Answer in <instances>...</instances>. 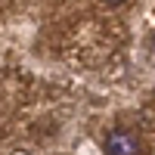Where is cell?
<instances>
[{
	"label": "cell",
	"mask_w": 155,
	"mask_h": 155,
	"mask_svg": "<svg viewBox=\"0 0 155 155\" xmlns=\"http://www.w3.org/2000/svg\"><path fill=\"white\" fill-rule=\"evenodd\" d=\"M106 3H112V6H118V3H124V0H106Z\"/></svg>",
	"instance_id": "obj_2"
},
{
	"label": "cell",
	"mask_w": 155,
	"mask_h": 155,
	"mask_svg": "<svg viewBox=\"0 0 155 155\" xmlns=\"http://www.w3.org/2000/svg\"><path fill=\"white\" fill-rule=\"evenodd\" d=\"M106 155H140V137L134 130H112L106 137V143H102Z\"/></svg>",
	"instance_id": "obj_1"
}]
</instances>
